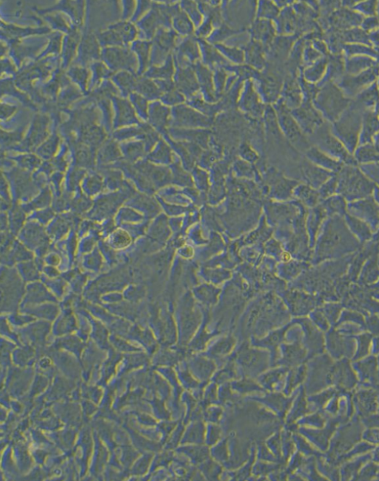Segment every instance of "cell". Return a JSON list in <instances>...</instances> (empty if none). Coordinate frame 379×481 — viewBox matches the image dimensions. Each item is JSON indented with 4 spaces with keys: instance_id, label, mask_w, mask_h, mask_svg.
I'll use <instances>...</instances> for the list:
<instances>
[{
    "instance_id": "obj_1",
    "label": "cell",
    "mask_w": 379,
    "mask_h": 481,
    "mask_svg": "<svg viewBox=\"0 0 379 481\" xmlns=\"http://www.w3.org/2000/svg\"><path fill=\"white\" fill-rule=\"evenodd\" d=\"M341 177V190L347 197L366 195L373 189L372 183L358 169L349 168L343 171Z\"/></svg>"
},
{
    "instance_id": "obj_2",
    "label": "cell",
    "mask_w": 379,
    "mask_h": 481,
    "mask_svg": "<svg viewBox=\"0 0 379 481\" xmlns=\"http://www.w3.org/2000/svg\"><path fill=\"white\" fill-rule=\"evenodd\" d=\"M102 56L112 70L126 69L134 71L136 69L137 63L136 56L128 49L111 47L104 50Z\"/></svg>"
},
{
    "instance_id": "obj_3",
    "label": "cell",
    "mask_w": 379,
    "mask_h": 481,
    "mask_svg": "<svg viewBox=\"0 0 379 481\" xmlns=\"http://www.w3.org/2000/svg\"><path fill=\"white\" fill-rule=\"evenodd\" d=\"M342 92L332 84H329L323 92L321 104L331 120H336L339 114L348 105Z\"/></svg>"
},
{
    "instance_id": "obj_4",
    "label": "cell",
    "mask_w": 379,
    "mask_h": 481,
    "mask_svg": "<svg viewBox=\"0 0 379 481\" xmlns=\"http://www.w3.org/2000/svg\"><path fill=\"white\" fill-rule=\"evenodd\" d=\"M336 129L346 143L354 148L359 130V120L357 115L351 112L346 116L344 120L336 124Z\"/></svg>"
},
{
    "instance_id": "obj_5",
    "label": "cell",
    "mask_w": 379,
    "mask_h": 481,
    "mask_svg": "<svg viewBox=\"0 0 379 481\" xmlns=\"http://www.w3.org/2000/svg\"><path fill=\"white\" fill-rule=\"evenodd\" d=\"M378 71L377 69H371L369 71L363 72L358 76H350L345 77L342 80L341 86L347 92L354 94L360 88L367 85L369 82L375 80L378 76Z\"/></svg>"
},
{
    "instance_id": "obj_6",
    "label": "cell",
    "mask_w": 379,
    "mask_h": 481,
    "mask_svg": "<svg viewBox=\"0 0 379 481\" xmlns=\"http://www.w3.org/2000/svg\"><path fill=\"white\" fill-rule=\"evenodd\" d=\"M321 142L323 148H325V149L329 151L331 154L342 158L346 162L353 163V159L346 151L342 144L330 133L323 132Z\"/></svg>"
},
{
    "instance_id": "obj_7",
    "label": "cell",
    "mask_w": 379,
    "mask_h": 481,
    "mask_svg": "<svg viewBox=\"0 0 379 481\" xmlns=\"http://www.w3.org/2000/svg\"><path fill=\"white\" fill-rule=\"evenodd\" d=\"M81 55L84 61H90L93 59H99V46L96 37L92 34H87L82 39V46L80 48Z\"/></svg>"
},
{
    "instance_id": "obj_8",
    "label": "cell",
    "mask_w": 379,
    "mask_h": 481,
    "mask_svg": "<svg viewBox=\"0 0 379 481\" xmlns=\"http://www.w3.org/2000/svg\"><path fill=\"white\" fill-rule=\"evenodd\" d=\"M118 108V117H117V126L130 124L137 122L132 106L127 99L115 98Z\"/></svg>"
},
{
    "instance_id": "obj_9",
    "label": "cell",
    "mask_w": 379,
    "mask_h": 481,
    "mask_svg": "<svg viewBox=\"0 0 379 481\" xmlns=\"http://www.w3.org/2000/svg\"><path fill=\"white\" fill-rule=\"evenodd\" d=\"M115 81L118 84L119 86L123 90L124 94L128 95L132 91H136V85H137L138 80L134 75L123 71L117 74L114 78Z\"/></svg>"
},
{
    "instance_id": "obj_10",
    "label": "cell",
    "mask_w": 379,
    "mask_h": 481,
    "mask_svg": "<svg viewBox=\"0 0 379 481\" xmlns=\"http://www.w3.org/2000/svg\"><path fill=\"white\" fill-rule=\"evenodd\" d=\"M112 28H114L118 33L119 35L121 36L124 43H127V42L134 39L136 36V33H137L134 25L132 24L126 23V22L117 24V25L112 26Z\"/></svg>"
},
{
    "instance_id": "obj_11",
    "label": "cell",
    "mask_w": 379,
    "mask_h": 481,
    "mask_svg": "<svg viewBox=\"0 0 379 481\" xmlns=\"http://www.w3.org/2000/svg\"><path fill=\"white\" fill-rule=\"evenodd\" d=\"M136 91L141 94L145 95L147 97L152 98L156 95L159 94L158 88L155 86L153 82L150 80H138L137 85H136Z\"/></svg>"
},
{
    "instance_id": "obj_12",
    "label": "cell",
    "mask_w": 379,
    "mask_h": 481,
    "mask_svg": "<svg viewBox=\"0 0 379 481\" xmlns=\"http://www.w3.org/2000/svg\"><path fill=\"white\" fill-rule=\"evenodd\" d=\"M150 47V43L145 42H136L134 44V50L139 55V60H140L141 67L139 72L142 73L147 68V58H148V50Z\"/></svg>"
},
{
    "instance_id": "obj_13",
    "label": "cell",
    "mask_w": 379,
    "mask_h": 481,
    "mask_svg": "<svg viewBox=\"0 0 379 481\" xmlns=\"http://www.w3.org/2000/svg\"><path fill=\"white\" fill-rule=\"evenodd\" d=\"M374 64V61L370 58H355L350 60L347 64V71L349 72L354 74V73L359 72L366 68L370 67Z\"/></svg>"
},
{
    "instance_id": "obj_14",
    "label": "cell",
    "mask_w": 379,
    "mask_h": 481,
    "mask_svg": "<svg viewBox=\"0 0 379 481\" xmlns=\"http://www.w3.org/2000/svg\"><path fill=\"white\" fill-rule=\"evenodd\" d=\"M78 41L79 34L75 31L71 33V35L68 36L66 46H65V60H66V65L69 64L70 61L75 54L76 47L78 43Z\"/></svg>"
},
{
    "instance_id": "obj_15",
    "label": "cell",
    "mask_w": 379,
    "mask_h": 481,
    "mask_svg": "<svg viewBox=\"0 0 379 481\" xmlns=\"http://www.w3.org/2000/svg\"><path fill=\"white\" fill-rule=\"evenodd\" d=\"M364 137L365 140L371 138L374 133L379 129V121L372 113H368L365 117Z\"/></svg>"
},
{
    "instance_id": "obj_16",
    "label": "cell",
    "mask_w": 379,
    "mask_h": 481,
    "mask_svg": "<svg viewBox=\"0 0 379 481\" xmlns=\"http://www.w3.org/2000/svg\"><path fill=\"white\" fill-rule=\"evenodd\" d=\"M120 155L121 154L117 148V144L112 142L107 144L101 151L100 159L103 162H109V161H115L117 158L120 157Z\"/></svg>"
},
{
    "instance_id": "obj_17",
    "label": "cell",
    "mask_w": 379,
    "mask_h": 481,
    "mask_svg": "<svg viewBox=\"0 0 379 481\" xmlns=\"http://www.w3.org/2000/svg\"><path fill=\"white\" fill-rule=\"evenodd\" d=\"M378 98L379 91L378 87L375 84H374L370 88L365 90L359 96L360 100L367 105H373L378 100Z\"/></svg>"
},
{
    "instance_id": "obj_18",
    "label": "cell",
    "mask_w": 379,
    "mask_h": 481,
    "mask_svg": "<svg viewBox=\"0 0 379 481\" xmlns=\"http://www.w3.org/2000/svg\"><path fill=\"white\" fill-rule=\"evenodd\" d=\"M69 74L71 78L74 81L78 82L79 85H80L82 88H86L88 75H89L88 70L82 68L74 67L69 71Z\"/></svg>"
},
{
    "instance_id": "obj_19",
    "label": "cell",
    "mask_w": 379,
    "mask_h": 481,
    "mask_svg": "<svg viewBox=\"0 0 379 481\" xmlns=\"http://www.w3.org/2000/svg\"><path fill=\"white\" fill-rule=\"evenodd\" d=\"M117 92H118V91H117V88L110 82H104V85L93 94L96 97L105 99L107 96H112L114 94H117Z\"/></svg>"
},
{
    "instance_id": "obj_20",
    "label": "cell",
    "mask_w": 379,
    "mask_h": 481,
    "mask_svg": "<svg viewBox=\"0 0 379 481\" xmlns=\"http://www.w3.org/2000/svg\"><path fill=\"white\" fill-rule=\"evenodd\" d=\"M93 69H94V81H93L94 82L99 81L100 79L104 77H112L114 74V71L107 69L102 63H95Z\"/></svg>"
},
{
    "instance_id": "obj_21",
    "label": "cell",
    "mask_w": 379,
    "mask_h": 481,
    "mask_svg": "<svg viewBox=\"0 0 379 481\" xmlns=\"http://www.w3.org/2000/svg\"><path fill=\"white\" fill-rule=\"evenodd\" d=\"M142 151H143V148H142V144L139 143V142L128 144L125 147V152H126L127 156L130 159H133V161H135V159L139 157L142 155Z\"/></svg>"
},
{
    "instance_id": "obj_22",
    "label": "cell",
    "mask_w": 379,
    "mask_h": 481,
    "mask_svg": "<svg viewBox=\"0 0 379 481\" xmlns=\"http://www.w3.org/2000/svg\"><path fill=\"white\" fill-rule=\"evenodd\" d=\"M58 138L57 137L50 139L47 143L45 144L39 150L41 154L44 156H51L56 151L57 145H58Z\"/></svg>"
},
{
    "instance_id": "obj_23",
    "label": "cell",
    "mask_w": 379,
    "mask_h": 481,
    "mask_svg": "<svg viewBox=\"0 0 379 481\" xmlns=\"http://www.w3.org/2000/svg\"><path fill=\"white\" fill-rule=\"evenodd\" d=\"M77 161L79 164L81 165H90L91 164L92 158L90 156L89 151L86 148H82L77 151Z\"/></svg>"
},
{
    "instance_id": "obj_24",
    "label": "cell",
    "mask_w": 379,
    "mask_h": 481,
    "mask_svg": "<svg viewBox=\"0 0 379 481\" xmlns=\"http://www.w3.org/2000/svg\"><path fill=\"white\" fill-rule=\"evenodd\" d=\"M132 100L139 112H140L141 113L145 115L146 111H147V102L145 99L139 94H134L132 95Z\"/></svg>"
},
{
    "instance_id": "obj_25",
    "label": "cell",
    "mask_w": 379,
    "mask_h": 481,
    "mask_svg": "<svg viewBox=\"0 0 379 481\" xmlns=\"http://www.w3.org/2000/svg\"><path fill=\"white\" fill-rule=\"evenodd\" d=\"M16 110H17V107H16V106L5 105V104H3V105H1L2 118L6 119L9 118L11 115H12L15 112Z\"/></svg>"
},
{
    "instance_id": "obj_26",
    "label": "cell",
    "mask_w": 379,
    "mask_h": 481,
    "mask_svg": "<svg viewBox=\"0 0 379 481\" xmlns=\"http://www.w3.org/2000/svg\"><path fill=\"white\" fill-rule=\"evenodd\" d=\"M22 134L20 132L13 133V134H6V136L2 134L3 140L6 141V142H7V143H12L13 142L20 140Z\"/></svg>"
},
{
    "instance_id": "obj_27",
    "label": "cell",
    "mask_w": 379,
    "mask_h": 481,
    "mask_svg": "<svg viewBox=\"0 0 379 481\" xmlns=\"http://www.w3.org/2000/svg\"><path fill=\"white\" fill-rule=\"evenodd\" d=\"M128 4H126V7H125V14H124V18H128L132 14L133 9L134 8V2H127Z\"/></svg>"
},
{
    "instance_id": "obj_28",
    "label": "cell",
    "mask_w": 379,
    "mask_h": 481,
    "mask_svg": "<svg viewBox=\"0 0 379 481\" xmlns=\"http://www.w3.org/2000/svg\"><path fill=\"white\" fill-rule=\"evenodd\" d=\"M376 25H378V21L375 18H371L366 20L364 27L366 29H369V28H374Z\"/></svg>"
},
{
    "instance_id": "obj_29",
    "label": "cell",
    "mask_w": 379,
    "mask_h": 481,
    "mask_svg": "<svg viewBox=\"0 0 379 481\" xmlns=\"http://www.w3.org/2000/svg\"><path fill=\"white\" fill-rule=\"evenodd\" d=\"M361 11L364 12L366 14H373L374 7L373 4H363L361 5Z\"/></svg>"
},
{
    "instance_id": "obj_30",
    "label": "cell",
    "mask_w": 379,
    "mask_h": 481,
    "mask_svg": "<svg viewBox=\"0 0 379 481\" xmlns=\"http://www.w3.org/2000/svg\"><path fill=\"white\" fill-rule=\"evenodd\" d=\"M376 150L377 151H379V136H378V140H377V142H376Z\"/></svg>"
},
{
    "instance_id": "obj_31",
    "label": "cell",
    "mask_w": 379,
    "mask_h": 481,
    "mask_svg": "<svg viewBox=\"0 0 379 481\" xmlns=\"http://www.w3.org/2000/svg\"><path fill=\"white\" fill-rule=\"evenodd\" d=\"M378 114H379V102H378Z\"/></svg>"
}]
</instances>
